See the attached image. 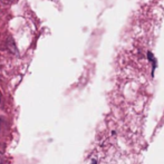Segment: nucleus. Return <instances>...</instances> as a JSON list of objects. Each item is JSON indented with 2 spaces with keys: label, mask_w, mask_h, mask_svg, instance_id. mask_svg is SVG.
<instances>
[{
  "label": "nucleus",
  "mask_w": 164,
  "mask_h": 164,
  "mask_svg": "<svg viewBox=\"0 0 164 164\" xmlns=\"http://www.w3.org/2000/svg\"><path fill=\"white\" fill-rule=\"evenodd\" d=\"M0 164H4V157L1 152H0Z\"/></svg>",
  "instance_id": "obj_1"
}]
</instances>
